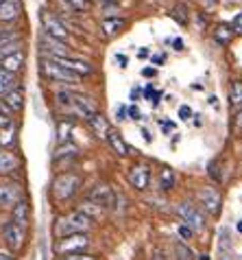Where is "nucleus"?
Instances as JSON below:
<instances>
[{
    "instance_id": "1",
    "label": "nucleus",
    "mask_w": 242,
    "mask_h": 260,
    "mask_svg": "<svg viewBox=\"0 0 242 260\" xmlns=\"http://www.w3.org/2000/svg\"><path fill=\"white\" fill-rule=\"evenodd\" d=\"M90 228H92V221L76 210V212H70L68 216L57 219V223H55V236L63 238V236H70V234H88Z\"/></svg>"
},
{
    "instance_id": "2",
    "label": "nucleus",
    "mask_w": 242,
    "mask_h": 260,
    "mask_svg": "<svg viewBox=\"0 0 242 260\" xmlns=\"http://www.w3.org/2000/svg\"><path fill=\"white\" fill-rule=\"evenodd\" d=\"M81 186V175H76V173H59L55 179H53V197L57 201H68L72 194L79 190Z\"/></svg>"
},
{
    "instance_id": "3",
    "label": "nucleus",
    "mask_w": 242,
    "mask_h": 260,
    "mask_svg": "<svg viewBox=\"0 0 242 260\" xmlns=\"http://www.w3.org/2000/svg\"><path fill=\"white\" fill-rule=\"evenodd\" d=\"M42 75H44L48 81H55V83H66V85H76L81 81L79 75H74V72L66 70L63 66H59V63H55L53 59H42Z\"/></svg>"
},
{
    "instance_id": "4",
    "label": "nucleus",
    "mask_w": 242,
    "mask_h": 260,
    "mask_svg": "<svg viewBox=\"0 0 242 260\" xmlns=\"http://www.w3.org/2000/svg\"><path fill=\"white\" fill-rule=\"evenodd\" d=\"M88 245H90L88 234H70L55 243V254H59V256L83 254V249H88Z\"/></svg>"
},
{
    "instance_id": "5",
    "label": "nucleus",
    "mask_w": 242,
    "mask_h": 260,
    "mask_svg": "<svg viewBox=\"0 0 242 260\" xmlns=\"http://www.w3.org/2000/svg\"><path fill=\"white\" fill-rule=\"evenodd\" d=\"M177 212H179L183 225H188L192 232H201V230L205 228V221H203V214L196 210L194 204H190V201H183V204H179V208H177Z\"/></svg>"
},
{
    "instance_id": "6",
    "label": "nucleus",
    "mask_w": 242,
    "mask_h": 260,
    "mask_svg": "<svg viewBox=\"0 0 242 260\" xmlns=\"http://www.w3.org/2000/svg\"><path fill=\"white\" fill-rule=\"evenodd\" d=\"M42 26H44V33L51 35V38H55V40H59V42L68 40V28L59 18L55 16V13L42 11Z\"/></svg>"
},
{
    "instance_id": "7",
    "label": "nucleus",
    "mask_w": 242,
    "mask_h": 260,
    "mask_svg": "<svg viewBox=\"0 0 242 260\" xmlns=\"http://www.w3.org/2000/svg\"><path fill=\"white\" fill-rule=\"evenodd\" d=\"M68 107H72V110L83 118H90L98 112V105H96L94 99L88 96V94H76V92H70V105Z\"/></svg>"
},
{
    "instance_id": "8",
    "label": "nucleus",
    "mask_w": 242,
    "mask_h": 260,
    "mask_svg": "<svg viewBox=\"0 0 242 260\" xmlns=\"http://www.w3.org/2000/svg\"><path fill=\"white\" fill-rule=\"evenodd\" d=\"M39 46H42V53L46 55V59L70 57V48L66 46V42H59V40H55V38H51V35H46V33H42Z\"/></svg>"
},
{
    "instance_id": "9",
    "label": "nucleus",
    "mask_w": 242,
    "mask_h": 260,
    "mask_svg": "<svg viewBox=\"0 0 242 260\" xmlns=\"http://www.w3.org/2000/svg\"><path fill=\"white\" fill-rule=\"evenodd\" d=\"M3 236H5V243L9 245V249L20 251L24 247V241H26V230H22L13 221H9L5 225V230H3Z\"/></svg>"
},
{
    "instance_id": "10",
    "label": "nucleus",
    "mask_w": 242,
    "mask_h": 260,
    "mask_svg": "<svg viewBox=\"0 0 242 260\" xmlns=\"http://www.w3.org/2000/svg\"><path fill=\"white\" fill-rule=\"evenodd\" d=\"M129 184L138 190H146L148 182H151V166L148 164H133L129 171Z\"/></svg>"
},
{
    "instance_id": "11",
    "label": "nucleus",
    "mask_w": 242,
    "mask_h": 260,
    "mask_svg": "<svg viewBox=\"0 0 242 260\" xmlns=\"http://www.w3.org/2000/svg\"><path fill=\"white\" fill-rule=\"evenodd\" d=\"M90 201L96 206H101V208H111L113 201H116V194H113L109 184L103 182V184H96L94 188L90 190Z\"/></svg>"
},
{
    "instance_id": "12",
    "label": "nucleus",
    "mask_w": 242,
    "mask_h": 260,
    "mask_svg": "<svg viewBox=\"0 0 242 260\" xmlns=\"http://www.w3.org/2000/svg\"><path fill=\"white\" fill-rule=\"evenodd\" d=\"M196 197H198L201 206L210 214H218L220 212V192L214 188V186H205V188H201Z\"/></svg>"
},
{
    "instance_id": "13",
    "label": "nucleus",
    "mask_w": 242,
    "mask_h": 260,
    "mask_svg": "<svg viewBox=\"0 0 242 260\" xmlns=\"http://www.w3.org/2000/svg\"><path fill=\"white\" fill-rule=\"evenodd\" d=\"M22 199L20 184H0V208H13Z\"/></svg>"
},
{
    "instance_id": "14",
    "label": "nucleus",
    "mask_w": 242,
    "mask_h": 260,
    "mask_svg": "<svg viewBox=\"0 0 242 260\" xmlns=\"http://www.w3.org/2000/svg\"><path fill=\"white\" fill-rule=\"evenodd\" d=\"M22 16V0H5L0 5V24H9Z\"/></svg>"
},
{
    "instance_id": "15",
    "label": "nucleus",
    "mask_w": 242,
    "mask_h": 260,
    "mask_svg": "<svg viewBox=\"0 0 242 260\" xmlns=\"http://www.w3.org/2000/svg\"><path fill=\"white\" fill-rule=\"evenodd\" d=\"M55 63H59V66H63L66 70L74 72V75L79 77H85V75H92V66L88 61L83 59H72V57H57V59H53Z\"/></svg>"
},
{
    "instance_id": "16",
    "label": "nucleus",
    "mask_w": 242,
    "mask_h": 260,
    "mask_svg": "<svg viewBox=\"0 0 242 260\" xmlns=\"http://www.w3.org/2000/svg\"><path fill=\"white\" fill-rule=\"evenodd\" d=\"M3 103L9 112H20L24 107V88L22 85H16L11 92H7L3 96Z\"/></svg>"
},
{
    "instance_id": "17",
    "label": "nucleus",
    "mask_w": 242,
    "mask_h": 260,
    "mask_svg": "<svg viewBox=\"0 0 242 260\" xmlns=\"http://www.w3.org/2000/svg\"><path fill=\"white\" fill-rule=\"evenodd\" d=\"M11 221L16 223V225H20L22 230H26L28 221H31V206H28L26 199H20L16 206H13V216Z\"/></svg>"
},
{
    "instance_id": "18",
    "label": "nucleus",
    "mask_w": 242,
    "mask_h": 260,
    "mask_svg": "<svg viewBox=\"0 0 242 260\" xmlns=\"http://www.w3.org/2000/svg\"><path fill=\"white\" fill-rule=\"evenodd\" d=\"M24 61H26L24 50H18V53H13V55H9V57H5V59L0 61V68L7 70V72H11V75H18V72L24 68Z\"/></svg>"
},
{
    "instance_id": "19",
    "label": "nucleus",
    "mask_w": 242,
    "mask_h": 260,
    "mask_svg": "<svg viewBox=\"0 0 242 260\" xmlns=\"http://www.w3.org/2000/svg\"><path fill=\"white\" fill-rule=\"evenodd\" d=\"M20 169V157L13 151H0V175H11Z\"/></svg>"
},
{
    "instance_id": "20",
    "label": "nucleus",
    "mask_w": 242,
    "mask_h": 260,
    "mask_svg": "<svg viewBox=\"0 0 242 260\" xmlns=\"http://www.w3.org/2000/svg\"><path fill=\"white\" fill-rule=\"evenodd\" d=\"M88 125H90L92 132H94V136H98V138H107V134H109V120L105 118L101 112H96L94 116H90L88 118Z\"/></svg>"
},
{
    "instance_id": "21",
    "label": "nucleus",
    "mask_w": 242,
    "mask_h": 260,
    "mask_svg": "<svg viewBox=\"0 0 242 260\" xmlns=\"http://www.w3.org/2000/svg\"><path fill=\"white\" fill-rule=\"evenodd\" d=\"M107 142H109V147L116 151V155H120V157H127L131 153L129 151V144H127L125 140H123V136H120L116 129H109V134H107Z\"/></svg>"
},
{
    "instance_id": "22",
    "label": "nucleus",
    "mask_w": 242,
    "mask_h": 260,
    "mask_svg": "<svg viewBox=\"0 0 242 260\" xmlns=\"http://www.w3.org/2000/svg\"><path fill=\"white\" fill-rule=\"evenodd\" d=\"M125 26H127V22L123 18H107V20H103V24H101L105 38H116V35L123 33Z\"/></svg>"
},
{
    "instance_id": "23",
    "label": "nucleus",
    "mask_w": 242,
    "mask_h": 260,
    "mask_svg": "<svg viewBox=\"0 0 242 260\" xmlns=\"http://www.w3.org/2000/svg\"><path fill=\"white\" fill-rule=\"evenodd\" d=\"M79 157V149L72 142H63L59 144V149L55 151V162H63V160H74Z\"/></svg>"
},
{
    "instance_id": "24",
    "label": "nucleus",
    "mask_w": 242,
    "mask_h": 260,
    "mask_svg": "<svg viewBox=\"0 0 242 260\" xmlns=\"http://www.w3.org/2000/svg\"><path fill=\"white\" fill-rule=\"evenodd\" d=\"M233 33L231 31V26H227V24H220L214 28V42L218 46H227V44H231V40H233Z\"/></svg>"
},
{
    "instance_id": "25",
    "label": "nucleus",
    "mask_w": 242,
    "mask_h": 260,
    "mask_svg": "<svg viewBox=\"0 0 242 260\" xmlns=\"http://www.w3.org/2000/svg\"><path fill=\"white\" fill-rule=\"evenodd\" d=\"M175 184H177L175 171L170 169V166H164L162 173H159V188H162V190H173Z\"/></svg>"
},
{
    "instance_id": "26",
    "label": "nucleus",
    "mask_w": 242,
    "mask_h": 260,
    "mask_svg": "<svg viewBox=\"0 0 242 260\" xmlns=\"http://www.w3.org/2000/svg\"><path fill=\"white\" fill-rule=\"evenodd\" d=\"M16 85H18V77L0 68V94L5 96L7 92H11L13 88H16Z\"/></svg>"
},
{
    "instance_id": "27",
    "label": "nucleus",
    "mask_w": 242,
    "mask_h": 260,
    "mask_svg": "<svg viewBox=\"0 0 242 260\" xmlns=\"http://www.w3.org/2000/svg\"><path fill=\"white\" fill-rule=\"evenodd\" d=\"M72 129H74L72 120H59V125H57V140H59V144L70 142V134H72Z\"/></svg>"
},
{
    "instance_id": "28",
    "label": "nucleus",
    "mask_w": 242,
    "mask_h": 260,
    "mask_svg": "<svg viewBox=\"0 0 242 260\" xmlns=\"http://www.w3.org/2000/svg\"><path fill=\"white\" fill-rule=\"evenodd\" d=\"M79 212L83 216H88L90 221H94V219H101V214H103V208L101 206H96V204H92V201H83V206L79 208Z\"/></svg>"
},
{
    "instance_id": "29",
    "label": "nucleus",
    "mask_w": 242,
    "mask_h": 260,
    "mask_svg": "<svg viewBox=\"0 0 242 260\" xmlns=\"http://www.w3.org/2000/svg\"><path fill=\"white\" fill-rule=\"evenodd\" d=\"M18 50H22V40H16V42H7V44H0V61L5 59V57H9L13 53H18Z\"/></svg>"
},
{
    "instance_id": "30",
    "label": "nucleus",
    "mask_w": 242,
    "mask_h": 260,
    "mask_svg": "<svg viewBox=\"0 0 242 260\" xmlns=\"http://www.w3.org/2000/svg\"><path fill=\"white\" fill-rule=\"evenodd\" d=\"M13 140H16V125L11 122L9 127L0 129V144H3V147H9Z\"/></svg>"
},
{
    "instance_id": "31",
    "label": "nucleus",
    "mask_w": 242,
    "mask_h": 260,
    "mask_svg": "<svg viewBox=\"0 0 242 260\" xmlns=\"http://www.w3.org/2000/svg\"><path fill=\"white\" fill-rule=\"evenodd\" d=\"M16 40H22V35L13 28H5L0 26V44H7V42H16Z\"/></svg>"
},
{
    "instance_id": "32",
    "label": "nucleus",
    "mask_w": 242,
    "mask_h": 260,
    "mask_svg": "<svg viewBox=\"0 0 242 260\" xmlns=\"http://www.w3.org/2000/svg\"><path fill=\"white\" fill-rule=\"evenodd\" d=\"M229 101L233 105H242V81H233L229 90Z\"/></svg>"
},
{
    "instance_id": "33",
    "label": "nucleus",
    "mask_w": 242,
    "mask_h": 260,
    "mask_svg": "<svg viewBox=\"0 0 242 260\" xmlns=\"http://www.w3.org/2000/svg\"><path fill=\"white\" fill-rule=\"evenodd\" d=\"M177 258H181V260H194V251L188 249L186 245H177Z\"/></svg>"
},
{
    "instance_id": "34",
    "label": "nucleus",
    "mask_w": 242,
    "mask_h": 260,
    "mask_svg": "<svg viewBox=\"0 0 242 260\" xmlns=\"http://www.w3.org/2000/svg\"><path fill=\"white\" fill-rule=\"evenodd\" d=\"M9 125H11V112L5 105H0V129L9 127Z\"/></svg>"
},
{
    "instance_id": "35",
    "label": "nucleus",
    "mask_w": 242,
    "mask_h": 260,
    "mask_svg": "<svg viewBox=\"0 0 242 260\" xmlns=\"http://www.w3.org/2000/svg\"><path fill=\"white\" fill-rule=\"evenodd\" d=\"M70 7H74L76 11H88L90 9V0H66Z\"/></svg>"
},
{
    "instance_id": "36",
    "label": "nucleus",
    "mask_w": 242,
    "mask_h": 260,
    "mask_svg": "<svg viewBox=\"0 0 242 260\" xmlns=\"http://www.w3.org/2000/svg\"><path fill=\"white\" fill-rule=\"evenodd\" d=\"M179 236H181V241H190V238H192V230L181 223V225H179Z\"/></svg>"
},
{
    "instance_id": "37",
    "label": "nucleus",
    "mask_w": 242,
    "mask_h": 260,
    "mask_svg": "<svg viewBox=\"0 0 242 260\" xmlns=\"http://www.w3.org/2000/svg\"><path fill=\"white\" fill-rule=\"evenodd\" d=\"M231 31H233V33H240V35H242V13H238V16H236V18H233Z\"/></svg>"
},
{
    "instance_id": "38",
    "label": "nucleus",
    "mask_w": 242,
    "mask_h": 260,
    "mask_svg": "<svg viewBox=\"0 0 242 260\" xmlns=\"http://www.w3.org/2000/svg\"><path fill=\"white\" fill-rule=\"evenodd\" d=\"M61 260H96V258L88 254H70V256H63Z\"/></svg>"
},
{
    "instance_id": "39",
    "label": "nucleus",
    "mask_w": 242,
    "mask_h": 260,
    "mask_svg": "<svg viewBox=\"0 0 242 260\" xmlns=\"http://www.w3.org/2000/svg\"><path fill=\"white\" fill-rule=\"evenodd\" d=\"M190 116H192V110H190L188 105H181V107H179V118H181V120H188Z\"/></svg>"
},
{
    "instance_id": "40",
    "label": "nucleus",
    "mask_w": 242,
    "mask_h": 260,
    "mask_svg": "<svg viewBox=\"0 0 242 260\" xmlns=\"http://www.w3.org/2000/svg\"><path fill=\"white\" fill-rule=\"evenodd\" d=\"M210 175L216 179V182H220V173H218V162H212L210 164Z\"/></svg>"
},
{
    "instance_id": "41",
    "label": "nucleus",
    "mask_w": 242,
    "mask_h": 260,
    "mask_svg": "<svg viewBox=\"0 0 242 260\" xmlns=\"http://www.w3.org/2000/svg\"><path fill=\"white\" fill-rule=\"evenodd\" d=\"M127 114H129V118H133V120H138V118H140V110H138L135 105H131L129 110H127Z\"/></svg>"
},
{
    "instance_id": "42",
    "label": "nucleus",
    "mask_w": 242,
    "mask_h": 260,
    "mask_svg": "<svg viewBox=\"0 0 242 260\" xmlns=\"http://www.w3.org/2000/svg\"><path fill=\"white\" fill-rule=\"evenodd\" d=\"M164 59H166V55L162 53V55H153V59H151V61L155 63V66H162V63H164Z\"/></svg>"
},
{
    "instance_id": "43",
    "label": "nucleus",
    "mask_w": 242,
    "mask_h": 260,
    "mask_svg": "<svg viewBox=\"0 0 242 260\" xmlns=\"http://www.w3.org/2000/svg\"><path fill=\"white\" fill-rule=\"evenodd\" d=\"M125 114H127V107L120 105V107H118V120H125Z\"/></svg>"
},
{
    "instance_id": "44",
    "label": "nucleus",
    "mask_w": 242,
    "mask_h": 260,
    "mask_svg": "<svg viewBox=\"0 0 242 260\" xmlns=\"http://www.w3.org/2000/svg\"><path fill=\"white\" fill-rule=\"evenodd\" d=\"M116 59L120 61V68H125V66H127V57H125V55H116Z\"/></svg>"
},
{
    "instance_id": "45",
    "label": "nucleus",
    "mask_w": 242,
    "mask_h": 260,
    "mask_svg": "<svg viewBox=\"0 0 242 260\" xmlns=\"http://www.w3.org/2000/svg\"><path fill=\"white\" fill-rule=\"evenodd\" d=\"M236 127L240 129V132H242V110L238 112V116H236Z\"/></svg>"
},
{
    "instance_id": "46",
    "label": "nucleus",
    "mask_w": 242,
    "mask_h": 260,
    "mask_svg": "<svg viewBox=\"0 0 242 260\" xmlns=\"http://www.w3.org/2000/svg\"><path fill=\"white\" fill-rule=\"evenodd\" d=\"M142 75H144V77H155V70L153 68H144V70H142Z\"/></svg>"
},
{
    "instance_id": "47",
    "label": "nucleus",
    "mask_w": 242,
    "mask_h": 260,
    "mask_svg": "<svg viewBox=\"0 0 242 260\" xmlns=\"http://www.w3.org/2000/svg\"><path fill=\"white\" fill-rule=\"evenodd\" d=\"M138 55L142 57V59H144V57H148L151 53H148V48H140V50H138Z\"/></svg>"
},
{
    "instance_id": "48",
    "label": "nucleus",
    "mask_w": 242,
    "mask_h": 260,
    "mask_svg": "<svg viewBox=\"0 0 242 260\" xmlns=\"http://www.w3.org/2000/svg\"><path fill=\"white\" fill-rule=\"evenodd\" d=\"M173 44H175V48H177V50H181V48H183V40H179V38H177V40L173 42Z\"/></svg>"
},
{
    "instance_id": "49",
    "label": "nucleus",
    "mask_w": 242,
    "mask_h": 260,
    "mask_svg": "<svg viewBox=\"0 0 242 260\" xmlns=\"http://www.w3.org/2000/svg\"><path fill=\"white\" fill-rule=\"evenodd\" d=\"M0 260H13V256L7 254V251H0Z\"/></svg>"
},
{
    "instance_id": "50",
    "label": "nucleus",
    "mask_w": 242,
    "mask_h": 260,
    "mask_svg": "<svg viewBox=\"0 0 242 260\" xmlns=\"http://www.w3.org/2000/svg\"><path fill=\"white\" fill-rule=\"evenodd\" d=\"M218 260H233L231 251H227V254H220V258H218Z\"/></svg>"
},
{
    "instance_id": "51",
    "label": "nucleus",
    "mask_w": 242,
    "mask_h": 260,
    "mask_svg": "<svg viewBox=\"0 0 242 260\" xmlns=\"http://www.w3.org/2000/svg\"><path fill=\"white\" fill-rule=\"evenodd\" d=\"M138 96H140V90H138V88H135V90L131 92V99H133V101H138Z\"/></svg>"
},
{
    "instance_id": "52",
    "label": "nucleus",
    "mask_w": 242,
    "mask_h": 260,
    "mask_svg": "<svg viewBox=\"0 0 242 260\" xmlns=\"http://www.w3.org/2000/svg\"><path fill=\"white\" fill-rule=\"evenodd\" d=\"M238 232H240V234H242V221H240V223H238Z\"/></svg>"
},
{
    "instance_id": "53",
    "label": "nucleus",
    "mask_w": 242,
    "mask_h": 260,
    "mask_svg": "<svg viewBox=\"0 0 242 260\" xmlns=\"http://www.w3.org/2000/svg\"><path fill=\"white\" fill-rule=\"evenodd\" d=\"M203 3H205V5H212V3H214V0H203Z\"/></svg>"
},
{
    "instance_id": "54",
    "label": "nucleus",
    "mask_w": 242,
    "mask_h": 260,
    "mask_svg": "<svg viewBox=\"0 0 242 260\" xmlns=\"http://www.w3.org/2000/svg\"><path fill=\"white\" fill-rule=\"evenodd\" d=\"M3 3H5V0H0V5H3Z\"/></svg>"
}]
</instances>
